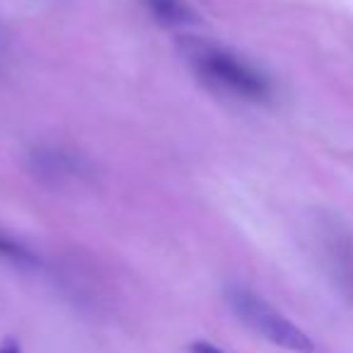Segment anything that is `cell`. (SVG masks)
Returning a JSON list of instances; mask_svg holds the SVG:
<instances>
[{
    "label": "cell",
    "mask_w": 353,
    "mask_h": 353,
    "mask_svg": "<svg viewBox=\"0 0 353 353\" xmlns=\"http://www.w3.org/2000/svg\"><path fill=\"white\" fill-rule=\"evenodd\" d=\"M176 51L208 88L250 102H264L271 97V80L264 70L218 41L184 34L176 39Z\"/></svg>",
    "instance_id": "cell-1"
},
{
    "label": "cell",
    "mask_w": 353,
    "mask_h": 353,
    "mask_svg": "<svg viewBox=\"0 0 353 353\" xmlns=\"http://www.w3.org/2000/svg\"><path fill=\"white\" fill-rule=\"evenodd\" d=\"M228 303H230L232 312H235L252 332L259 334L261 339L285 348V351L314 353L312 339H310L298 324H293L285 314H281L274 305H269L256 293L242 288V285H232V288L228 290Z\"/></svg>",
    "instance_id": "cell-2"
},
{
    "label": "cell",
    "mask_w": 353,
    "mask_h": 353,
    "mask_svg": "<svg viewBox=\"0 0 353 353\" xmlns=\"http://www.w3.org/2000/svg\"><path fill=\"white\" fill-rule=\"evenodd\" d=\"M141 3L162 27H189L196 22V12L187 0H141Z\"/></svg>",
    "instance_id": "cell-3"
},
{
    "label": "cell",
    "mask_w": 353,
    "mask_h": 353,
    "mask_svg": "<svg viewBox=\"0 0 353 353\" xmlns=\"http://www.w3.org/2000/svg\"><path fill=\"white\" fill-rule=\"evenodd\" d=\"M0 256L17 266H34V261H37L34 254H32L20 240H15V237L3 230H0Z\"/></svg>",
    "instance_id": "cell-4"
},
{
    "label": "cell",
    "mask_w": 353,
    "mask_h": 353,
    "mask_svg": "<svg viewBox=\"0 0 353 353\" xmlns=\"http://www.w3.org/2000/svg\"><path fill=\"white\" fill-rule=\"evenodd\" d=\"M189 351H192V353H225V351H221L218 346H213L211 341H194L192 346H189Z\"/></svg>",
    "instance_id": "cell-5"
},
{
    "label": "cell",
    "mask_w": 353,
    "mask_h": 353,
    "mask_svg": "<svg viewBox=\"0 0 353 353\" xmlns=\"http://www.w3.org/2000/svg\"><path fill=\"white\" fill-rule=\"evenodd\" d=\"M0 353H20V343L15 339H6L3 346H0Z\"/></svg>",
    "instance_id": "cell-6"
}]
</instances>
